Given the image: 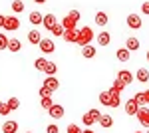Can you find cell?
Segmentation results:
<instances>
[{
	"instance_id": "6da1fadb",
	"label": "cell",
	"mask_w": 149,
	"mask_h": 133,
	"mask_svg": "<svg viewBox=\"0 0 149 133\" xmlns=\"http://www.w3.org/2000/svg\"><path fill=\"white\" fill-rule=\"evenodd\" d=\"M93 38H95V32H93L90 26H84V28H78V40H76V44L88 46V44H92Z\"/></svg>"
},
{
	"instance_id": "7a4b0ae2",
	"label": "cell",
	"mask_w": 149,
	"mask_h": 133,
	"mask_svg": "<svg viewBox=\"0 0 149 133\" xmlns=\"http://www.w3.org/2000/svg\"><path fill=\"white\" fill-rule=\"evenodd\" d=\"M80 18H81V14L80 10H70L68 12V16L62 20V26H64V30H72V28H78V22H80Z\"/></svg>"
},
{
	"instance_id": "3957f363",
	"label": "cell",
	"mask_w": 149,
	"mask_h": 133,
	"mask_svg": "<svg viewBox=\"0 0 149 133\" xmlns=\"http://www.w3.org/2000/svg\"><path fill=\"white\" fill-rule=\"evenodd\" d=\"M100 115H102V111H97V109H90L88 113H84V117H81V123H84L86 127H92L93 123L100 119Z\"/></svg>"
},
{
	"instance_id": "277c9868",
	"label": "cell",
	"mask_w": 149,
	"mask_h": 133,
	"mask_svg": "<svg viewBox=\"0 0 149 133\" xmlns=\"http://www.w3.org/2000/svg\"><path fill=\"white\" fill-rule=\"evenodd\" d=\"M6 32H14L20 28V20L16 16H4V26H2Z\"/></svg>"
},
{
	"instance_id": "5b68a950",
	"label": "cell",
	"mask_w": 149,
	"mask_h": 133,
	"mask_svg": "<svg viewBox=\"0 0 149 133\" xmlns=\"http://www.w3.org/2000/svg\"><path fill=\"white\" fill-rule=\"evenodd\" d=\"M38 48L42 50V54H52V52L56 50V44H54V40H50V38H42V40L38 42Z\"/></svg>"
},
{
	"instance_id": "8992f818",
	"label": "cell",
	"mask_w": 149,
	"mask_h": 133,
	"mask_svg": "<svg viewBox=\"0 0 149 133\" xmlns=\"http://www.w3.org/2000/svg\"><path fill=\"white\" fill-rule=\"evenodd\" d=\"M135 115H137L139 123H141L143 127H149V107H147V105H141Z\"/></svg>"
},
{
	"instance_id": "52a82bcc",
	"label": "cell",
	"mask_w": 149,
	"mask_h": 133,
	"mask_svg": "<svg viewBox=\"0 0 149 133\" xmlns=\"http://www.w3.org/2000/svg\"><path fill=\"white\" fill-rule=\"evenodd\" d=\"M42 86H44L50 93H54V91H58V88H60V81H58L54 76H48V78L44 79V84H42Z\"/></svg>"
},
{
	"instance_id": "ba28073f",
	"label": "cell",
	"mask_w": 149,
	"mask_h": 133,
	"mask_svg": "<svg viewBox=\"0 0 149 133\" xmlns=\"http://www.w3.org/2000/svg\"><path fill=\"white\" fill-rule=\"evenodd\" d=\"M48 113H50V117H52V119H62L66 111H64V107H62V105H58V103H52V107L48 109Z\"/></svg>"
},
{
	"instance_id": "9c48e42d",
	"label": "cell",
	"mask_w": 149,
	"mask_h": 133,
	"mask_svg": "<svg viewBox=\"0 0 149 133\" xmlns=\"http://www.w3.org/2000/svg\"><path fill=\"white\" fill-rule=\"evenodd\" d=\"M141 16H137V14H129L127 16V26L131 28V30H139L141 28Z\"/></svg>"
},
{
	"instance_id": "30bf717a",
	"label": "cell",
	"mask_w": 149,
	"mask_h": 133,
	"mask_svg": "<svg viewBox=\"0 0 149 133\" xmlns=\"http://www.w3.org/2000/svg\"><path fill=\"white\" fill-rule=\"evenodd\" d=\"M117 79H121V81H123L125 86H129V84H131V81L135 79V76H133V74H131L129 70H119V74H117Z\"/></svg>"
},
{
	"instance_id": "8fae6325",
	"label": "cell",
	"mask_w": 149,
	"mask_h": 133,
	"mask_svg": "<svg viewBox=\"0 0 149 133\" xmlns=\"http://www.w3.org/2000/svg\"><path fill=\"white\" fill-rule=\"evenodd\" d=\"M68 44H76V40H78V28H72V30H66L64 36H62Z\"/></svg>"
},
{
	"instance_id": "7c38bea8",
	"label": "cell",
	"mask_w": 149,
	"mask_h": 133,
	"mask_svg": "<svg viewBox=\"0 0 149 133\" xmlns=\"http://www.w3.org/2000/svg\"><path fill=\"white\" fill-rule=\"evenodd\" d=\"M95 54H97V50H95L92 44L81 46V56H84L86 60H92V58H95Z\"/></svg>"
},
{
	"instance_id": "4fadbf2b",
	"label": "cell",
	"mask_w": 149,
	"mask_h": 133,
	"mask_svg": "<svg viewBox=\"0 0 149 133\" xmlns=\"http://www.w3.org/2000/svg\"><path fill=\"white\" fill-rule=\"evenodd\" d=\"M107 22H109V16H107L103 10H100L97 14H95V24H97L100 28H105V26H107Z\"/></svg>"
},
{
	"instance_id": "5bb4252c",
	"label": "cell",
	"mask_w": 149,
	"mask_h": 133,
	"mask_svg": "<svg viewBox=\"0 0 149 133\" xmlns=\"http://www.w3.org/2000/svg\"><path fill=\"white\" fill-rule=\"evenodd\" d=\"M16 131H18V123L12 121V119H6L2 125V133H16Z\"/></svg>"
},
{
	"instance_id": "9a60e30c",
	"label": "cell",
	"mask_w": 149,
	"mask_h": 133,
	"mask_svg": "<svg viewBox=\"0 0 149 133\" xmlns=\"http://www.w3.org/2000/svg\"><path fill=\"white\" fill-rule=\"evenodd\" d=\"M56 24H58V20H56V16H54V14H46V16L42 18V26H44L46 30H50V28H52V26H56Z\"/></svg>"
},
{
	"instance_id": "2e32d148",
	"label": "cell",
	"mask_w": 149,
	"mask_h": 133,
	"mask_svg": "<svg viewBox=\"0 0 149 133\" xmlns=\"http://www.w3.org/2000/svg\"><path fill=\"white\" fill-rule=\"evenodd\" d=\"M115 56H117V60H119V62H129V58H131V52H129L125 46H123V48H119V50L115 52Z\"/></svg>"
},
{
	"instance_id": "e0dca14e",
	"label": "cell",
	"mask_w": 149,
	"mask_h": 133,
	"mask_svg": "<svg viewBox=\"0 0 149 133\" xmlns=\"http://www.w3.org/2000/svg\"><path fill=\"white\" fill-rule=\"evenodd\" d=\"M139 46H141V44H139V40H137V38H133V36L125 40V48L129 50V52H137Z\"/></svg>"
},
{
	"instance_id": "ac0fdd59",
	"label": "cell",
	"mask_w": 149,
	"mask_h": 133,
	"mask_svg": "<svg viewBox=\"0 0 149 133\" xmlns=\"http://www.w3.org/2000/svg\"><path fill=\"white\" fill-rule=\"evenodd\" d=\"M137 109H139V105L133 100H127L125 101V113H127V115H135V113H137Z\"/></svg>"
},
{
	"instance_id": "d6986e66",
	"label": "cell",
	"mask_w": 149,
	"mask_h": 133,
	"mask_svg": "<svg viewBox=\"0 0 149 133\" xmlns=\"http://www.w3.org/2000/svg\"><path fill=\"white\" fill-rule=\"evenodd\" d=\"M135 78H137V81H141V84H147L149 81V70L147 68H139Z\"/></svg>"
},
{
	"instance_id": "ffe728a7",
	"label": "cell",
	"mask_w": 149,
	"mask_h": 133,
	"mask_svg": "<svg viewBox=\"0 0 149 133\" xmlns=\"http://www.w3.org/2000/svg\"><path fill=\"white\" fill-rule=\"evenodd\" d=\"M8 50L14 52V54H16V52H20V50H22V42H20V40H16V38H10V40H8Z\"/></svg>"
},
{
	"instance_id": "44dd1931",
	"label": "cell",
	"mask_w": 149,
	"mask_h": 133,
	"mask_svg": "<svg viewBox=\"0 0 149 133\" xmlns=\"http://www.w3.org/2000/svg\"><path fill=\"white\" fill-rule=\"evenodd\" d=\"M97 123L102 125L103 129H107V127H111V125H113V117H111V115H100Z\"/></svg>"
},
{
	"instance_id": "7402d4cb",
	"label": "cell",
	"mask_w": 149,
	"mask_h": 133,
	"mask_svg": "<svg viewBox=\"0 0 149 133\" xmlns=\"http://www.w3.org/2000/svg\"><path fill=\"white\" fill-rule=\"evenodd\" d=\"M40 40H42V34L38 32V30H30V32H28V42H30V44L38 46Z\"/></svg>"
},
{
	"instance_id": "603a6c76",
	"label": "cell",
	"mask_w": 149,
	"mask_h": 133,
	"mask_svg": "<svg viewBox=\"0 0 149 133\" xmlns=\"http://www.w3.org/2000/svg\"><path fill=\"white\" fill-rule=\"evenodd\" d=\"M46 76H54L58 72V64L56 62H46V66H44V70H42Z\"/></svg>"
},
{
	"instance_id": "cb8c5ba5",
	"label": "cell",
	"mask_w": 149,
	"mask_h": 133,
	"mask_svg": "<svg viewBox=\"0 0 149 133\" xmlns=\"http://www.w3.org/2000/svg\"><path fill=\"white\" fill-rule=\"evenodd\" d=\"M42 12H38V10H34V12H30V16H28V20L34 24V26H38V24H42Z\"/></svg>"
},
{
	"instance_id": "d4e9b609",
	"label": "cell",
	"mask_w": 149,
	"mask_h": 133,
	"mask_svg": "<svg viewBox=\"0 0 149 133\" xmlns=\"http://www.w3.org/2000/svg\"><path fill=\"white\" fill-rule=\"evenodd\" d=\"M109 42H111L109 32H100V34H97V44H100V46H107Z\"/></svg>"
},
{
	"instance_id": "484cf974",
	"label": "cell",
	"mask_w": 149,
	"mask_h": 133,
	"mask_svg": "<svg viewBox=\"0 0 149 133\" xmlns=\"http://www.w3.org/2000/svg\"><path fill=\"white\" fill-rule=\"evenodd\" d=\"M109 101H111L109 91H107V89H105V91H102V93H100V103H102V105H105V107H109Z\"/></svg>"
},
{
	"instance_id": "4316f807",
	"label": "cell",
	"mask_w": 149,
	"mask_h": 133,
	"mask_svg": "<svg viewBox=\"0 0 149 133\" xmlns=\"http://www.w3.org/2000/svg\"><path fill=\"white\" fill-rule=\"evenodd\" d=\"M48 32H52V36H64V32H66V30H64V26H62V24L58 22L56 26H52Z\"/></svg>"
},
{
	"instance_id": "83f0119b",
	"label": "cell",
	"mask_w": 149,
	"mask_h": 133,
	"mask_svg": "<svg viewBox=\"0 0 149 133\" xmlns=\"http://www.w3.org/2000/svg\"><path fill=\"white\" fill-rule=\"evenodd\" d=\"M6 105H8L10 111H16L18 107H20V100H18V97H10V100L6 101Z\"/></svg>"
},
{
	"instance_id": "f1b7e54d",
	"label": "cell",
	"mask_w": 149,
	"mask_h": 133,
	"mask_svg": "<svg viewBox=\"0 0 149 133\" xmlns=\"http://www.w3.org/2000/svg\"><path fill=\"white\" fill-rule=\"evenodd\" d=\"M40 103H42L44 109H50L52 103H54V101H52V95H44V97H40Z\"/></svg>"
},
{
	"instance_id": "f546056e",
	"label": "cell",
	"mask_w": 149,
	"mask_h": 133,
	"mask_svg": "<svg viewBox=\"0 0 149 133\" xmlns=\"http://www.w3.org/2000/svg\"><path fill=\"white\" fill-rule=\"evenodd\" d=\"M8 40H10V38H8L6 34L0 32V50H8Z\"/></svg>"
},
{
	"instance_id": "4dcf8cb0",
	"label": "cell",
	"mask_w": 149,
	"mask_h": 133,
	"mask_svg": "<svg viewBox=\"0 0 149 133\" xmlns=\"http://www.w3.org/2000/svg\"><path fill=\"white\" fill-rule=\"evenodd\" d=\"M12 10L16 12V14H20V12L24 10V2L22 0H14V2H12Z\"/></svg>"
},
{
	"instance_id": "1f68e13d",
	"label": "cell",
	"mask_w": 149,
	"mask_h": 133,
	"mask_svg": "<svg viewBox=\"0 0 149 133\" xmlns=\"http://www.w3.org/2000/svg\"><path fill=\"white\" fill-rule=\"evenodd\" d=\"M46 62H48L46 58H38V60L34 62V68L38 70V72H42V70H44V66H46Z\"/></svg>"
},
{
	"instance_id": "d6a6232c",
	"label": "cell",
	"mask_w": 149,
	"mask_h": 133,
	"mask_svg": "<svg viewBox=\"0 0 149 133\" xmlns=\"http://www.w3.org/2000/svg\"><path fill=\"white\" fill-rule=\"evenodd\" d=\"M111 95V93H109ZM121 103V95H111V101H109V107H119Z\"/></svg>"
},
{
	"instance_id": "836d02e7",
	"label": "cell",
	"mask_w": 149,
	"mask_h": 133,
	"mask_svg": "<svg viewBox=\"0 0 149 133\" xmlns=\"http://www.w3.org/2000/svg\"><path fill=\"white\" fill-rule=\"evenodd\" d=\"M131 100L135 101V103H137L139 107H141V105H145V100H143V93H133V97H131Z\"/></svg>"
},
{
	"instance_id": "e575fe53",
	"label": "cell",
	"mask_w": 149,
	"mask_h": 133,
	"mask_svg": "<svg viewBox=\"0 0 149 133\" xmlns=\"http://www.w3.org/2000/svg\"><path fill=\"white\" fill-rule=\"evenodd\" d=\"M66 131L68 133H81V127H78L76 123H70L68 127H66Z\"/></svg>"
},
{
	"instance_id": "d590c367",
	"label": "cell",
	"mask_w": 149,
	"mask_h": 133,
	"mask_svg": "<svg viewBox=\"0 0 149 133\" xmlns=\"http://www.w3.org/2000/svg\"><path fill=\"white\" fill-rule=\"evenodd\" d=\"M111 88L119 89V91H123V89H125L127 86H125V84H123V81H121V79H115V81H113V86H111Z\"/></svg>"
},
{
	"instance_id": "8d00e7d4",
	"label": "cell",
	"mask_w": 149,
	"mask_h": 133,
	"mask_svg": "<svg viewBox=\"0 0 149 133\" xmlns=\"http://www.w3.org/2000/svg\"><path fill=\"white\" fill-rule=\"evenodd\" d=\"M46 133H60V127H58L56 123H50L46 127Z\"/></svg>"
},
{
	"instance_id": "74e56055",
	"label": "cell",
	"mask_w": 149,
	"mask_h": 133,
	"mask_svg": "<svg viewBox=\"0 0 149 133\" xmlns=\"http://www.w3.org/2000/svg\"><path fill=\"white\" fill-rule=\"evenodd\" d=\"M8 113H10V109H8V105H6V103H2V105H0V115H4V117H6Z\"/></svg>"
},
{
	"instance_id": "f35d334b",
	"label": "cell",
	"mask_w": 149,
	"mask_h": 133,
	"mask_svg": "<svg viewBox=\"0 0 149 133\" xmlns=\"http://www.w3.org/2000/svg\"><path fill=\"white\" fill-rule=\"evenodd\" d=\"M38 93H40V97H44V95H52V93H50V91H48V89L44 88V86L40 88V91H38Z\"/></svg>"
},
{
	"instance_id": "ab89813d",
	"label": "cell",
	"mask_w": 149,
	"mask_h": 133,
	"mask_svg": "<svg viewBox=\"0 0 149 133\" xmlns=\"http://www.w3.org/2000/svg\"><path fill=\"white\" fill-rule=\"evenodd\" d=\"M141 12H143V14H149V2H143V4H141Z\"/></svg>"
},
{
	"instance_id": "60d3db41",
	"label": "cell",
	"mask_w": 149,
	"mask_h": 133,
	"mask_svg": "<svg viewBox=\"0 0 149 133\" xmlns=\"http://www.w3.org/2000/svg\"><path fill=\"white\" fill-rule=\"evenodd\" d=\"M143 100H145V105H149V89L143 91Z\"/></svg>"
},
{
	"instance_id": "b9f144b4",
	"label": "cell",
	"mask_w": 149,
	"mask_h": 133,
	"mask_svg": "<svg viewBox=\"0 0 149 133\" xmlns=\"http://www.w3.org/2000/svg\"><path fill=\"white\" fill-rule=\"evenodd\" d=\"M2 26H4V16L0 14V28H2Z\"/></svg>"
},
{
	"instance_id": "7bdbcfd3",
	"label": "cell",
	"mask_w": 149,
	"mask_h": 133,
	"mask_svg": "<svg viewBox=\"0 0 149 133\" xmlns=\"http://www.w3.org/2000/svg\"><path fill=\"white\" fill-rule=\"evenodd\" d=\"M36 4H46V0H34Z\"/></svg>"
},
{
	"instance_id": "ee69618b",
	"label": "cell",
	"mask_w": 149,
	"mask_h": 133,
	"mask_svg": "<svg viewBox=\"0 0 149 133\" xmlns=\"http://www.w3.org/2000/svg\"><path fill=\"white\" fill-rule=\"evenodd\" d=\"M81 133H93V131H92V129H86V131H81Z\"/></svg>"
},
{
	"instance_id": "f6af8a7d",
	"label": "cell",
	"mask_w": 149,
	"mask_h": 133,
	"mask_svg": "<svg viewBox=\"0 0 149 133\" xmlns=\"http://www.w3.org/2000/svg\"><path fill=\"white\" fill-rule=\"evenodd\" d=\"M145 56H147V62H149V50H147V54H145Z\"/></svg>"
},
{
	"instance_id": "bcb514c9",
	"label": "cell",
	"mask_w": 149,
	"mask_h": 133,
	"mask_svg": "<svg viewBox=\"0 0 149 133\" xmlns=\"http://www.w3.org/2000/svg\"><path fill=\"white\" fill-rule=\"evenodd\" d=\"M135 133H143V131H135Z\"/></svg>"
},
{
	"instance_id": "7dc6e473",
	"label": "cell",
	"mask_w": 149,
	"mask_h": 133,
	"mask_svg": "<svg viewBox=\"0 0 149 133\" xmlns=\"http://www.w3.org/2000/svg\"><path fill=\"white\" fill-rule=\"evenodd\" d=\"M145 133H149V127H147V131H145Z\"/></svg>"
},
{
	"instance_id": "c3c4849f",
	"label": "cell",
	"mask_w": 149,
	"mask_h": 133,
	"mask_svg": "<svg viewBox=\"0 0 149 133\" xmlns=\"http://www.w3.org/2000/svg\"><path fill=\"white\" fill-rule=\"evenodd\" d=\"M26 133H32V131H26Z\"/></svg>"
},
{
	"instance_id": "681fc988",
	"label": "cell",
	"mask_w": 149,
	"mask_h": 133,
	"mask_svg": "<svg viewBox=\"0 0 149 133\" xmlns=\"http://www.w3.org/2000/svg\"><path fill=\"white\" fill-rule=\"evenodd\" d=\"M0 105H2V101H0Z\"/></svg>"
}]
</instances>
